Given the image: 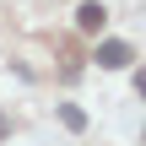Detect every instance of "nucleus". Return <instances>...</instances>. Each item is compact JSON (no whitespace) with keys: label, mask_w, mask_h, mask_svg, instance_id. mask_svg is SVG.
<instances>
[{"label":"nucleus","mask_w":146,"mask_h":146,"mask_svg":"<svg viewBox=\"0 0 146 146\" xmlns=\"http://www.w3.org/2000/svg\"><path fill=\"white\" fill-rule=\"evenodd\" d=\"M135 54H130V43H119V38H108V43H98V65L103 70H125Z\"/></svg>","instance_id":"1"},{"label":"nucleus","mask_w":146,"mask_h":146,"mask_svg":"<svg viewBox=\"0 0 146 146\" xmlns=\"http://www.w3.org/2000/svg\"><path fill=\"white\" fill-rule=\"evenodd\" d=\"M135 87H141V92H146V76H135Z\"/></svg>","instance_id":"4"},{"label":"nucleus","mask_w":146,"mask_h":146,"mask_svg":"<svg viewBox=\"0 0 146 146\" xmlns=\"http://www.w3.org/2000/svg\"><path fill=\"white\" fill-rule=\"evenodd\" d=\"M103 22H108V11H103L98 0H81V5H76V27H81V33H103Z\"/></svg>","instance_id":"2"},{"label":"nucleus","mask_w":146,"mask_h":146,"mask_svg":"<svg viewBox=\"0 0 146 146\" xmlns=\"http://www.w3.org/2000/svg\"><path fill=\"white\" fill-rule=\"evenodd\" d=\"M60 119H65V125H70V130H87V114H81V108H76V103H65V108H60Z\"/></svg>","instance_id":"3"}]
</instances>
